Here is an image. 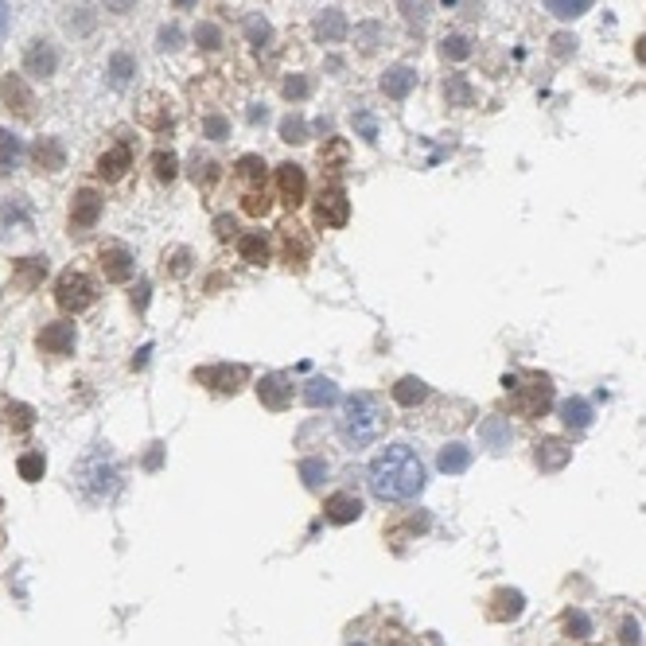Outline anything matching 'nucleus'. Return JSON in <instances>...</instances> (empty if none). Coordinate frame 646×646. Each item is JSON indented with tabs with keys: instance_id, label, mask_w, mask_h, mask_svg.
Instances as JSON below:
<instances>
[{
	"instance_id": "obj_53",
	"label": "nucleus",
	"mask_w": 646,
	"mask_h": 646,
	"mask_svg": "<svg viewBox=\"0 0 646 646\" xmlns=\"http://www.w3.org/2000/svg\"><path fill=\"white\" fill-rule=\"evenodd\" d=\"M176 4H191V0H176Z\"/></svg>"
},
{
	"instance_id": "obj_49",
	"label": "nucleus",
	"mask_w": 646,
	"mask_h": 646,
	"mask_svg": "<svg viewBox=\"0 0 646 646\" xmlns=\"http://www.w3.org/2000/svg\"><path fill=\"white\" fill-rule=\"evenodd\" d=\"M176 39H180L176 28H164V32H160V47H176Z\"/></svg>"
},
{
	"instance_id": "obj_13",
	"label": "nucleus",
	"mask_w": 646,
	"mask_h": 646,
	"mask_svg": "<svg viewBox=\"0 0 646 646\" xmlns=\"http://www.w3.org/2000/svg\"><path fill=\"white\" fill-rule=\"evenodd\" d=\"M129 164H133V152H129V144H113L109 152L98 156V176L106 183H117L125 172H129Z\"/></svg>"
},
{
	"instance_id": "obj_52",
	"label": "nucleus",
	"mask_w": 646,
	"mask_h": 646,
	"mask_svg": "<svg viewBox=\"0 0 646 646\" xmlns=\"http://www.w3.org/2000/svg\"><path fill=\"white\" fill-rule=\"evenodd\" d=\"M639 59H643V63H646V39H643V43H639Z\"/></svg>"
},
{
	"instance_id": "obj_23",
	"label": "nucleus",
	"mask_w": 646,
	"mask_h": 646,
	"mask_svg": "<svg viewBox=\"0 0 646 646\" xmlns=\"http://www.w3.org/2000/svg\"><path fill=\"white\" fill-rule=\"evenodd\" d=\"M429 397V386L421 382V378H401L394 386V401L397 405H405V409H413V405H421Z\"/></svg>"
},
{
	"instance_id": "obj_22",
	"label": "nucleus",
	"mask_w": 646,
	"mask_h": 646,
	"mask_svg": "<svg viewBox=\"0 0 646 646\" xmlns=\"http://www.w3.org/2000/svg\"><path fill=\"white\" fill-rule=\"evenodd\" d=\"M561 421H565L569 429H588V425H592V405H588L584 397L561 401Z\"/></svg>"
},
{
	"instance_id": "obj_8",
	"label": "nucleus",
	"mask_w": 646,
	"mask_h": 646,
	"mask_svg": "<svg viewBox=\"0 0 646 646\" xmlns=\"http://www.w3.org/2000/svg\"><path fill=\"white\" fill-rule=\"evenodd\" d=\"M277 187H281V199H285L288 207H300L304 195H308L304 168H300V164H281V168H277Z\"/></svg>"
},
{
	"instance_id": "obj_41",
	"label": "nucleus",
	"mask_w": 646,
	"mask_h": 646,
	"mask_svg": "<svg viewBox=\"0 0 646 646\" xmlns=\"http://www.w3.org/2000/svg\"><path fill=\"white\" fill-rule=\"evenodd\" d=\"M195 39L207 47V51H215L218 43H222V32H218L215 24H199V32H195Z\"/></svg>"
},
{
	"instance_id": "obj_35",
	"label": "nucleus",
	"mask_w": 646,
	"mask_h": 646,
	"mask_svg": "<svg viewBox=\"0 0 646 646\" xmlns=\"http://www.w3.org/2000/svg\"><path fill=\"white\" fill-rule=\"evenodd\" d=\"M242 199H246L242 207H246L250 215H257V218H261V215H269V195H265V187H261V191H246Z\"/></svg>"
},
{
	"instance_id": "obj_2",
	"label": "nucleus",
	"mask_w": 646,
	"mask_h": 646,
	"mask_svg": "<svg viewBox=\"0 0 646 646\" xmlns=\"http://www.w3.org/2000/svg\"><path fill=\"white\" fill-rule=\"evenodd\" d=\"M386 429V405L374 394H351L343 401V417H339V436L347 440V448H366L374 444Z\"/></svg>"
},
{
	"instance_id": "obj_48",
	"label": "nucleus",
	"mask_w": 646,
	"mask_h": 646,
	"mask_svg": "<svg viewBox=\"0 0 646 646\" xmlns=\"http://www.w3.org/2000/svg\"><path fill=\"white\" fill-rule=\"evenodd\" d=\"M639 643V623H623V646Z\"/></svg>"
},
{
	"instance_id": "obj_44",
	"label": "nucleus",
	"mask_w": 646,
	"mask_h": 646,
	"mask_svg": "<svg viewBox=\"0 0 646 646\" xmlns=\"http://www.w3.org/2000/svg\"><path fill=\"white\" fill-rule=\"evenodd\" d=\"M565 627H569V631H576V635H588V631H592L584 611H569V615H565Z\"/></svg>"
},
{
	"instance_id": "obj_21",
	"label": "nucleus",
	"mask_w": 646,
	"mask_h": 646,
	"mask_svg": "<svg viewBox=\"0 0 646 646\" xmlns=\"http://www.w3.org/2000/svg\"><path fill=\"white\" fill-rule=\"evenodd\" d=\"M55 47L47 43V39H36V47L28 51V59H24V67H28V74H51L55 71Z\"/></svg>"
},
{
	"instance_id": "obj_6",
	"label": "nucleus",
	"mask_w": 646,
	"mask_h": 646,
	"mask_svg": "<svg viewBox=\"0 0 646 646\" xmlns=\"http://www.w3.org/2000/svg\"><path fill=\"white\" fill-rule=\"evenodd\" d=\"M195 378H199L203 386L218 390V394H234V390L246 382V370H242V366H226V362H218V366H203V370H195Z\"/></svg>"
},
{
	"instance_id": "obj_28",
	"label": "nucleus",
	"mask_w": 646,
	"mask_h": 646,
	"mask_svg": "<svg viewBox=\"0 0 646 646\" xmlns=\"http://www.w3.org/2000/svg\"><path fill=\"white\" fill-rule=\"evenodd\" d=\"M238 250H242V257H246L250 265H265V261H269V242H265L261 234H242V238H238Z\"/></svg>"
},
{
	"instance_id": "obj_46",
	"label": "nucleus",
	"mask_w": 646,
	"mask_h": 646,
	"mask_svg": "<svg viewBox=\"0 0 646 646\" xmlns=\"http://www.w3.org/2000/svg\"><path fill=\"white\" fill-rule=\"evenodd\" d=\"M215 230H218V238H234V234H238V222H234V218H215Z\"/></svg>"
},
{
	"instance_id": "obj_3",
	"label": "nucleus",
	"mask_w": 646,
	"mask_h": 646,
	"mask_svg": "<svg viewBox=\"0 0 646 646\" xmlns=\"http://www.w3.org/2000/svg\"><path fill=\"white\" fill-rule=\"evenodd\" d=\"M98 300V285L86 277V273H78V269H67L59 281H55V304L63 308V312H86L90 304Z\"/></svg>"
},
{
	"instance_id": "obj_40",
	"label": "nucleus",
	"mask_w": 646,
	"mask_h": 646,
	"mask_svg": "<svg viewBox=\"0 0 646 646\" xmlns=\"http://www.w3.org/2000/svg\"><path fill=\"white\" fill-rule=\"evenodd\" d=\"M382 36V28L378 24H362V28H355V39H359L362 51H374V39Z\"/></svg>"
},
{
	"instance_id": "obj_31",
	"label": "nucleus",
	"mask_w": 646,
	"mask_h": 646,
	"mask_svg": "<svg viewBox=\"0 0 646 646\" xmlns=\"http://www.w3.org/2000/svg\"><path fill=\"white\" fill-rule=\"evenodd\" d=\"M152 172H156V180L160 183H172L176 180V156H172V152H156V156H152Z\"/></svg>"
},
{
	"instance_id": "obj_30",
	"label": "nucleus",
	"mask_w": 646,
	"mask_h": 646,
	"mask_svg": "<svg viewBox=\"0 0 646 646\" xmlns=\"http://www.w3.org/2000/svg\"><path fill=\"white\" fill-rule=\"evenodd\" d=\"M495 604H503V608L491 611L495 619H518V615H522V592H499Z\"/></svg>"
},
{
	"instance_id": "obj_12",
	"label": "nucleus",
	"mask_w": 646,
	"mask_h": 646,
	"mask_svg": "<svg viewBox=\"0 0 646 646\" xmlns=\"http://www.w3.org/2000/svg\"><path fill=\"white\" fill-rule=\"evenodd\" d=\"M0 98L8 102V109H16L20 117H32L36 98H32V90L24 86V78H20V74H8V78L0 82Z\"/></svg>"
},
{
	"instance_id": "obj_29",
	"label": "nucleus",
	"mask_w": 646,
	"mask_h": 646,
	"mask_svg": "<svg viewBox=\"0 0 646 646\" xmlns=\"http://www.w3.org/2000/svg\"><path fill=\"white\" fill-rule=\"evenodd\" d=\"M588 4H592V0H545V8H549L557 20H576V16H584Z\"/></svg>"
},
{
	"instance_id": "obj_19",
	"label": "nucleus",
	"mask_w": 646,
	"mask_h": 646,
	"mask_svg": "<svg viewBox=\"0 0 646 646\" xmlns=\"http://www.w3.org/2000/svg\"><path fill=\"white\" fill-rule=\"evenodd\" d=\"M343 36H347V16L339 8H327L320 20H316V39L320 43H339Z\"/></svg>"
},
{
	"instance_id": "obj_10",
	"label": "nucleus",
	"mask_w": 646,
	"mask_h": 646,
	"mask_svg": "<svg viewBox=\"0 0 646 646\" xmlns=\"http://www.w3.org/2000/svg\"><path fill=\"white\" fill-rule=\"evenodd\" d=\"M534 460H538L541 471H561L573 460V444H565L561 436H545L538 444V452H534Z\"/></svg>"
},
{
	"instance_id": "obj_11",
	"label": "nucleus",
	"mask_w": 646,
	"mask_h": 646,
	"mask_svg": "<svg viewBox=\"0 0 646 646\" xmlns=\"http://www.w3.org/2000/svg\"><path fill=\"white\" fill-rule=\"evenodd\" d=\"M323 518L327 522H335V526H347V522H359L362 518V503L355 495H347V491H339V495H331L327 503H323Z\"/></svg>"
},
{
	"instance_id": "obj_34",
	"label": "nucleus",
	"mask_w": 646,
	"mask_h": 646,
	"mask_svg": "<svg viewBox=\"0 0 646 646\" xmlns=\"http://www.w3.org/2000/svg\"><path fill=\"white\" fill-rule=\"evenodd\" d=\"M300 479H304L308 487H320V479H327V464H323V460H304V464H300Z\"/></svg>"
},
{
	"instance_id": "obj_38",
	"label": "nucleus",
	"mask_w": 646,
	"mask_h": 646,
	"mask_svg": "<svg viewBox=\"0 0 646 646\" xmlns=\"http://www.w3.org/2000/svg\"><path fill=\"white\" fill-rule=\"evenodd\" d=\"M129 71H133V59H129V55H113L109 74H113V82H117V86H125V82H129Z\"/></svg>"
},
{
	"instance_id": "obj_51",
	"label": "nucleus",
	"mask_w": 646,
	"mask_h": 646,
	"mask_svg": "<svg viewBox=\"0 0 646 646\" xmlns=\"http://www.w3.org/2000/svg\"><path fill=\"white\" fill-rule=\"evenodd\" d=\"M109 8H113V12H129V4H133V0H106Z\"/></svg>"
},
{
	"instance_id": "obj_7",
	"label": "nucleus",
	"mask_w": 646,
	"mask_h": 646,
	"mask_svg": "<svg viewBox=\"0 0 646 646\" xmlns=\"http://www.w3.org/2000/svg\"><path fill=\"white\" fill-rule=\"evenodd\" d=\"M36 347L43 355H71L74 351V323H47L36 335Z\"/></svg>"
},
{
	"instance_id": "obj_39",
	"label": "nucleus",
	"mask_w": 646,
	"mask_h": 646,
	"mask_svg": "<svg viewBox=\"0 0 646 646\" xmlns=\"http://www.w3.org/2000/svg\"><path fill=\"white\" fill-rule=\"evenodd\" d=\"M215 180H218V164H211V160H195V183L211 187Z\"/></svg>"
},
{
	"instance_id": "obj_17",
	"label": "nucleus",
	"mask_w": 646,
	"mask_h": 646,
	"mask_svg": "<svg viewBox=\"0 0 646 646\" xmlns=\"http://www.w3.org/2000/svg\"><path fill=\"white\" fill-rule=\"evenodd\" d=\"M281 242H285V261H288V265H296V269H300V265L308 261V253H312V246H308V238H304V230L288 222V226H281Z\"/></svg>"
},
{
	"instance_id": "obj_36",
	"label": "nucleus",
	"mask_w": 646,
	"mask_h": 646,
	"mask_svg": "<svg viewBox=\"0 0 646 646\" xmlns=\"http://www.w3.org/2000/svg\"><path fill=\"white\" fill-rule=\"evenodd\" d=\"M308 90H312V82L304 78V74H292L285 82V98L288 102H300V98H308Z\"/></svg>"
},
{
	"instance_id": "obj_50",
	"label": "nucleus",
	"mask_w": 646,
	"mask_h": 646,
	"mask_svg": "<svg viewBox=\"0 0 646 646\" xmlns=\"http://www.w3.org/2000/svg\"><path fill=\"white\" fill-rule=\"evenodd\" d=\"M8 24H12V16H8V4L0 0V39L8 36Z\"/></svg>"
},
{
	"instance_id": "obj_14",
	"label": "nucleus",
	"mask_w": 646,
	"mask_h": 646,
	"mask_svg": "<svg viewBox=\"0 0 646 646\" xmlns=\"http://www.w3.org/2000/svg\"><path fill=\"white\" fill-rule=\"evenodd\" d=\"M413 86H417V71L413 67H401L397 63V67H390V71L382 74V94L394 98V102H405Z\"/></svg>"
},
{
	"instance_id": "obj_47",
	"label": "nucleus",
	"mask_w": 646,
	"mask_h": 646,
	"mask_svg": "<svg viewBox=\"0 0 646 646\" xmlns=\"http://www.w3.org/2000/svg\"><path fill=\"white\" fill-rule=\"evenodd\" d=\"M425 4H429V0H401V8H405L409 20H421V16H425Z\"/></svg>"
},
{
	"instance_id": "obj_42",
	"label": "nucleus",
	"mask_w": 646,
	"mask_h": 646,
	"mask_svg": "<svg viewBox=\"0 0 646 646\" xmlns=\"http://www.w3.org/2000/svg\"><path fill=\"white\" fill-rule=\"evenodd\" d=\"M444 55H452V59H467V55H471V47H467L464 36H448L444 39Z\"/></svg>"
},
{
	"instance_id": "obj_16",
	"label": "nucleus",
	"mask_w": 646,
	"mask_h": 646,
	"mask_svg": "<svg viewBox=\"0 0 646 646\" xmlns=\"http://www.w3.org/2000/svg\"><path fill=\"white\" fill-rule=\"evenodd\" d=\"M47 277V257H20L16 265H12V285L16 288H36L39 281Z\"/></svg>"
},
{
	"instance_id": "obj_1",
	"label": "nucleus",
	"mask_w": 646,
	"mask_h": 646,
	"mask_svg": "<svg viewBox=\"0 0 646 646\" xmlns=\"http://www.w3.org/2000/svg\"><path fill=\"white\" fill-rule=\"evenodd\" d=\"M370 491L382 503H409L425 491V464L409 444H386L370 460Z\"/></svg>"
},
{
	"instance_id": "obj_25",
	"label": "nucleus",
	"mask_w": 646,
	"mask_h": 646,
	"mask_svg": "<svg viewBox=\"0 0 646 646\" xmlns=\"http://www.w3.org/2000/svg\"><path fill=\"white\" fill-rule=\"evenodd\" d=\"M234 176L242 183H250V191H261L265 187V160L261 156H242L238 168H234Z\"/></svg>"
},
{
	"instance_id": "obj_4",
	"label": "nucleus",
	"mask_w": 646,
	"mask_h": 646,
	"mask_svg": "<svg viewBox=\"0 0 646 646\" xmlns=\"http://www.w3.org/2000/svg\"><path fill=\"white\" fill-rule=\"evenodd\" d=\"M102 218V195L94 187H82L74 191V203H71V234H86L94 230Z\"/></svg>"
},
{
	"instance_id": "obj_37",
	"label": "nucleus",
	"mask_w": 646,
	"mask_h": 646,
	"mask_svg": "<svg viewBox=\"0 0 646 646\" xmlns=\"http://www.w3.org/2000/svg\"><path fill=\"white\" fill-rule=\"evenodd\" d=\"M20 475H24L28 483H36L39 475H43V456H39V452H32V456H24V460H20Z\"/></svg>"
},
{
	"instance_id": "obj_26",
	"label": "nucleus",
	"mask_w": 646,
	"mask_h": 646,
	"mask_svg": "<svg viewBox=\"0 0 646 646\" xmlns=\"http://www.w3.org/2000/svg\"><path fill=\"white\" fill-rule=\"evenodd\" d=\"M479 436L487 440V448H495V452H503L506 444H510V425H506L503 417H487V421L479 425Z\"/></svg>"
},
{
	"instance_id": "obj_20",
	"label": "nucleus",
	"mask_w": 646,
	"mask_h": 646,
	"mask_svg": "<svg viewBox=\"0 0 646 646\" xmlns=\"http://www.w3.org/2000/svg\"><path fill=\"white\" fill-rule=\"evenodd\" d=\"M304 401H308L312 409H323V405H335V401H339V386H335L331 378H312V382L304 386Z\"/></svg>"
},
{
	"instance_id": "obj_18",
	"label": "nucleus",
	"mask_w": 646,
	"mask_h": 646,
	"mask_svg": "<svg viewBox=\"0 0 646 646\" xmlns=\"http://www.w3.org/2000/svg\"><path fill=\"white\" fill-rule=\"evenodd\" d=\"M436 467L444 475H464L467 467H471V448L467 444H444L440 456H436Z\"/></svg>"
},
{
	"instance_id": "obj_9",
	"label": "nucleus",
	"mask_w": 646,
	"mask_h": 646,
	"mask_svg": "<svg viewBox=\"0 0 646 646\" xmlns=\"http://www.w3.org/2000/svg\"><path fill=\"white\" fill-rule=\"evenodd\" d=\"M257 397L269 409H288L292 405V382H288V374H265L257 382Z\"/></svg>"
},
{
	"instance_id": "obj_43",
	"label": "nucleus",
	"mask_w": 646,
	"mask_h": 646,
	"mask_svg": "<svg viewBox=\"0 0 646 646\" xmlns=\"http://www.w3.org/2000/svg\"><path fill=\"white\" fill-rule=\"evenodd\" d=\"M203 129H207V137H211V141H222V137H226V133H230V125H226V117H207V125H203Z\"/></svg>"
},
{
	"instance_id": "obj_33",
	"label": "nucleus",
	"mask_w": 646,
	"mask_h": 646,
	"mask_svg": "<svg viewBox=\"0 0 646 646\" xmlns=\"http://www.w3.org/2000/svg\"><path fill=\"white\" fill-rule=\"evenodd\" d=\"M444 98H448V106H471V90H467L464 78H452L444 86Z\"/></svg>"
},
{
	"instance_id": "obj_27",
	"label": "nucleus",
	"mask_w": 646,
	"mask_h": 646,
	"mask_svg": "<svg viewBox=\"0 0 646 646\" xmlns=\"http://www.w3.org/2000/svg\"><path fill=\"white\" fill-rule=\"evenodd\" d=\"M20 156H24L20 137H12L8 129H0V172H12L20 164Z\"/></svg>"
},
{
	"instance_id": "obj_24",
	"label": "nucleus",
	"mask_w": 646,
	"mask_h": 646,
	"mask_svg": "<svg viewBox=\"0 0 646 646\" xmlns=\"http://www.w3.org/2000/svg\"><path fill=\"white\" fill-rule=\"evenodd\" d=\"M32 156H36L39 172H59V168H63V160H67V156H63V148H59V141H51V137H43V141L36 144V152H32Z\"/></svg>"
},
{
	"instance_id": "obj_45",
	"label": "nucleus",
	"mask_w": 646,
	"mask_h": 646,
	"mask_svg": "<svg viewBox=\"0 0 646 646\" xmlns=\"http://www.w3.org/2000/svg\"><path fill=\"white\" fill-rule=\"evenodd\" d=\"M246 32H250V39H257V43H265V39H269V24L253 16V20H246Z\"/></svg>"
},
{
	"instance_id": "obj_5",
	"label": "nucleus",
	"mask_w": 646,
	"mask_h": 646,
	"mask_svg": "<svg viewBox=\"0 0 646 646\" xmlns=\"http://www.w3.org/2000/svg\"><path fill=\"white\" fill-rule=\"evenodd\" d=\"M347 215H351L347 191H343L339 183L323 187L320 199H316V222H320V226H347Z\"/></svg>"
},
{
	"instance_id": "obj_32",
	"label": "nucleus",
	"mask_w": 646,
	"mask_h": 646,
	"mask_svg": "<svg viewBox=\"0 0 646 646\" xmlns=\"http://www.w3.org/2000/svg\"><path fill=\"white\" fill-rule=\"evenodd\" d=\"M281 141H288V144L308 141V125H304V117H285V121H281Z\"/></svg>"
},
{
	"instance_id": "obj_15",
	"label": "nucleus",
	"mask_w": 646,
	"mask_h": 646,
	"mask_svg": "<svg viewBox=\"0 0 646 646\" xmlns=\"http://www.w3.org/2000/svg\"><path fill=\"white\" fill-rule=\"evenodd\" d=\"M98 261H102L106 281H129V277H133V257H129L125 246H106Z\"/></svg>"
}]
</instances>
